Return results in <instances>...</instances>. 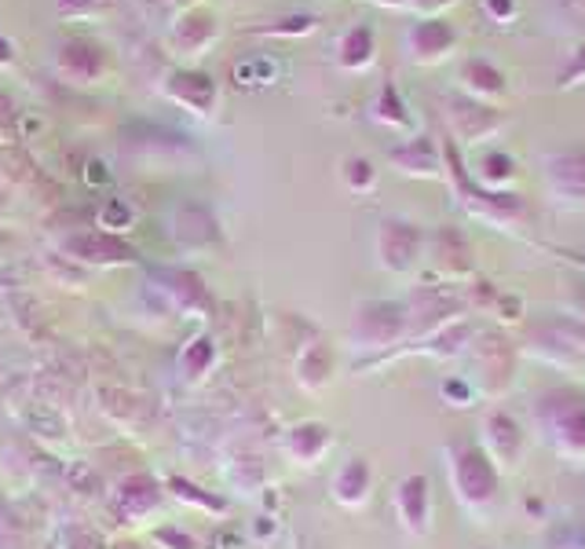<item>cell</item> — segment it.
<instances>
[{"label": "cell", "mask_w": 585, "mask_h": 549, "mask_svg": "<svg viewBox=\"0 0 585 549\" xmlns=\"http://www.w3.org/2000/svg\"><path fill=\"white\" fill-rule=\"evenodd\" d=\"M8 59H12V45H8L4 37H0V63H8Z\"/></svg>", "instance_id": "cell-4"}, {"label": "cell", "mask_w": 585, "mask_h": 549, "mask_svg": "<svg viewBox=\"0 0 585 549\" xmlns=\"http://www.w3.org/2000/svg\"><path fill=\"white\" fill-rule=\"evenodd\" d=\"M59 66H63L74 82H92L99 74V52L92 45L70 41V45H63V52H59Z\"/></svg>", "instance_id": "cell-1"}, {"label": "cell", "mask_w": 585, "mask_h": 549, "mask_svg": "<svg viewBox=\"0 0 585 549\" xmlns=\"http://www.w3.org/2000/svg\"><path fill=\"white\" fill-rule=\"evenodd\" d=\"M176 99H184V103H190L195 110H206L209 103H213V82L209 77H201V74H179L173 88H169Z\"/></svg>", "instance_id": "cell-3"}, {"label": "cell", "mask_w": 585, "mask_h": 549, "mask_svg": "<svg viewBox=\"0 0 585 549\" xmlns=\"http://www.w3.org/2000/svg\"><path fill=\"white\" fill-rule=\"evenodd\" d=\"M77 257H85V261H128L133 257V249L114 242V238H103V235H85V238H74L70 242Z\"/></svg>", "instance_id": "cell-2"}]
</instances>
